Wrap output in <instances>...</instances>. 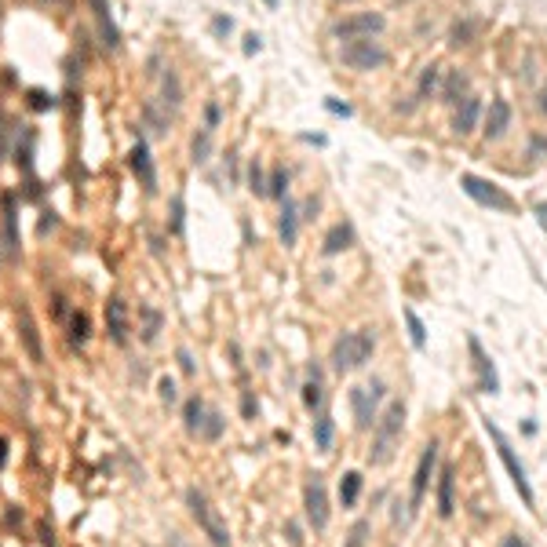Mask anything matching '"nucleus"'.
Returning <instances> with one entry per match:
<instances>
[{
	"label": "nucleus",
	"mask_w": 547,
	"mask_h": 547,
	"mask_svg": "<svg viewBox=\"0 0 547 547\" xmlns=\"http://www.w3.org/2000/svg\"><path fill=\"white\" fill-rule=\"evenodd\" d=\"M402 427H405V402L391 398L387 409L379 412L376 427H372V449H369V464L372 467H387L394 460L398 441H402Z\"/></svg>",
	"instance_id": "f257e3e1"
},
{
	"label": "nucleus",
	"mask_w": 547,
	"mask_h": 547,
	"mask_svg": "<svg viewBox=\"0 0 547 547\" xmlns=\"http://www.w3.org/2000/svg\"><path fill=\"white\" fill-rule=\"evenodd\" d=\"M372 350H376V336L369 329H354V332H343L332 343L329 362H332L336 372H354V369H362L372 358Z\"/></svg>",
	"instance_id": "f03ea898"
},
{
	"label": "nucleus",
	"mask_w": 547,
	"mask_h": 547,
	"mask_svg": "<svg viewBox=\"0 0 547 547\" xmlns=\"http://www.w3.org/2000/svg\"><path fill=\"white\" fill-rule=\"evenodd\" d=\"M186 507H190L194 522L201 526V533L208 536L212 547H230V529H227V522L219 518V511L212 507V500H208L201 489H186Z\"/></svg>",
	"instance_id": "7ed1b4c3"
},
{
	"label": "nucleus",
	"mask_w": 547,
	"mask_h": 547,
	"mask_svg": "<svg viewBox=\"0 0 547 547\" xmlns=\"http://www.w3.org/2000/svg\"><path fill=\"white\" fill-rule=\"evenodd\" d=\"M486 434L493 438V445H496V456L503 460V467H507V474H511V481H514V489H518V496H522V503L533 511V486H529V478H526V467H522V460L514 456V449H511V441H507V434L489 420L486 416Z\"/></svg>",
	"instance_id": "20e7f679"
},
{
	"label": "nucleus",
	"mask_w": 547,
	"mask_h": 547,
	"mask_svg": "<svg viewBox=\"0 0 547 547\" xmlns=\"http://www.w3.org/2000/svg\"><path fill=\"white\" fill-rule=\"evenodd\" d=\"M460 186H464V194H467L471 201L486 205V208H493V212H518V201H514L507 190H500L493 179H481V175L464 172V175H460Z\"/></svg>",
	"instance_id": "39448f33"
},
{
	"label": "nucleus",
	"mask_w": 547,
	"mask_h": 547,
	"mask_svg": "<svg viewBox=\"0 0 547 547\" xmlns=\"http://www.w3.org/2000/svg\"><path fill=\"white\" fill-rule=\"evenodd\" d=\"M339 55H343L347 66H350V70H358V73L379 70L383 62H387V51H383V44H379V41H372V37H354V41H343Z\"/></svg>",
	"instance_id": "423d86ee"
},
{
	"label": "nucleus",
	"mask_w": 547,
	"mask_h": 547,
	"mask_svg": "<svg viewBox=\"0 0 547 547\" xmlns=\"http://www.w3.org/2000/svg\"><path fill=\"white\" fill-rule=\"evenodd\" d=\"M350 409H354V424H358V431H369V427H376V420H379V402H383V383L379 379H372V383H365V387H350Z\"/></svg>",
	"instance_id": "0eeeda50"
},
{
	"label": "nucleus",
	"mask_w": 547,
	"mask_h": 547,
	"mask_svg": "<svg viewBox=\"0 0 547 547\" xmlns=\"http://www.w3.org/2000/svg\"><path fill=\"white\" fill-rule=\"evenodd\" d=\"M303 514L314 533H321L329 526V493H325V481H321V474H310L307 489H303Z\"/></svg>",
	"instance_id": "6e6552de"
},
{
	"label": "nucleus",
	"mask_w": 547,
	"mask_h": 547,
	"mask_svg": "<svg viewBox=\"0 0 547 547\" xmlns=\"http://www.w3.org/2000/svg\"><path fill=\"white\" fill-rule=\"evenodd\" d=\"M383 26H387V19L376 15V11H358V15H347L332 26V34L339 41H354V37H376L383 34Z\"/></svg>",
	"instance_id": "1a4fd4ad"
},
{
	"label": "nucleus",
	"mask_w": 547,
	"mask_h": 547,
	"mask_svg": "<svg viewBox=\"0 0 547 547\" xmlns=\"http://www.w3.org/2000/svg\"><path fill=\"white\" fill-rule=\"evenodd\" d=\"M438 441L431 438L427 449L420 453V464H416V474H412V496H409V511H420L424 496H427V486H431V474H434V464H438Z\"/></svg>",
	"instance_id": "9d476101"
},
{
	"label": "nucleus",
	"mask_w": 547,
	"mask_h": 547,
	"mask_svg": "<svg viewBox=\"0 0 547 547\" xmlns=\"http://www.w3.org/2000/svg\"><path fill=\"white\" fill-rule=\"evenodd\" d=\"M467 350L474 358V372H478V391L481 394H500V376H496V365L486 350H481L478 336H467Z\"/></svg>",
	"instance_id": "9b49d317"
},
{
	"label": "nucleus",
	"mask_w": 547,
	"mask_h": 547,
	"mask_svg": "<svg viewBox=\"0 0 547 547\" xmlns=\"http://www.w3.org/2000/svg\"><path fill=\"white\" fill-rule=\"evenodd\" d=\"M132 172L139 175V183H143V190H146V194H153V190H157V172H153V157H150V146H146L143 139L132 146Z\"/></svg>",
	"instance_id": "f8f14e48"
},
{
	"label": "nucleus",
	"mask_w": 547,
	"mask_h": 547,
	"mask_svg": "<svg viewBox=\"0 0 547 547\" xmlns=\"http://www.w3.org/2000/svg\"><path fill=\"white\" fill-rule=\"evenodd\" d=\"M453 511H456V474L445 464L438 474V514L441 518H453Z\"/></svg>",
	"instance_id": "ddd939ff"
},
{
	"label": "nucleus",
	"mask_w": 547,
	"mask_h": 547,
	"mask_svg": "<svg viewBox=\"0 0 547 547\" xmlns=\"http://www.w3.org/2000/svg\"><path fill=\"white\" fill-rule=\"evenodd\" d=\"M106 332H110V339L117 347L128 343V307H124V300H110L106 303Z\"/></svg>",
	"instance_id": "4468645a"
},
{
	"label": "nucleus",
	"mask_w": 547,
	"mask_h": 547,
	"mask_svg": "<svg viewBox=\"0 0 547 547\" xmlns=\"http://www.w3.org/2000/svg\"><path fill=\"white\" fill-rule=\"evenodd\" d=\"M300 219H303L300 208L285 198V201H281V219H277V234H281V245H285V248L296 245V237H300Z\"/></svg>",
	"instance_id": "2eb2a0df"
},
{
	"label": "nucleus",
	"mask_w": 547,
	"mask_h": 547,
	"mask_svg": "<svg viewBox=\"0 0 547 547\" xmlns=\"http://www.w3.org/2000/svg\"><path fill=\"white\" fill-rule=\"evenodd\" d=\"M511 124V103L507 99H493L489 113H486V139H500Z\"/></svg>",
	"instance_id": "dca6fc26"
},
{
	"label": "nucleus",
	"mask_w": 547,
	"mask_h": 547,
	"mask_svg": "<svg viewBox=\"0 0 547 547\" xmlns=\"http://www.w3.org/2000/svg\"><path fill=\"white\" fill-rule=\"evenodd\" d=\"M481 117V103L474 99V95H467V99L456 106V117H453V132L456 136H471L474 132V124Z\"/></svg>",
	"instance_id": "f3484780"
},
{
	"label": "nucleus",
	"mask_w": 547,
	"mask_h": 547,
	"mask_svg": "<svg viewBox=\"0 0 547 547\" xmlns=\"http://www.w3.org/2000/svg\"><path fill=\"white\" fill-rule=\"evenodd\" d=\"M205 416H208V405L194 394V398H186L183 402V427L190 438H201V427H205Z\"/></svg>",
	"instance_id": "a211bd4d"
},
{
	"label": "nucleus",
	"mask_w": 547,
	"mask_h": 547,
	"mask_svg": "<svg viewBox=\"0 0 547 547\" xmlns=\"http://www.w3.org/2000/svg\"><path fill=\"white\" fill-rule=\"evenodd\" d=\"M350 245H354V227H350V223H336V227H329L325 241H321V252H325V255H339Z\"/></svg>",
	"instance_id": "6ab92c4d"
},
{
	"label": "nucleus",
	"mask_w": 547,
	"mask_h": 547,
	"mask_svg": "<svg viewBox=\"0 0 547 547\" xmlns=\"http://www.w3.org/2000/svg\"><path fill=\"white\" fill-rule=\"evenodd\" d=\"M303 405L310 412H317L321 405H325V387H321V369L310 365L307 369V383H303Z\"/></svg>",
	"instance_id": "aec40b11"
},
{
	"label": "nucleus",
	"mask_w": 547,
	"mask_h": 547,
	"mask_svg": "<svg viewBox=\"0 0 547 547\" xmlns=\"http://www.w3.org/2000/svg\"><path fill=\"white\" fill-rule=\"evenodd\" d=\"M19 332H22V343L29 350V358L34 362H44V350H41V336H37V325H34V317H29V310L22 307L19 314Z\"/></svg>",
	"instance_id": "412c9836"
},
{
	"label": "nucleus",
	"mask_w": 547,
	"mask_h": 547,
	"mask_svg": "<svg viewBox=\"0 0 547 547\" xmlns=\"http://www.w3.org/2000/svg\"><path fill=\"white\" fill-rule=\"evenodd\" d=\"M91 8H95V22H99L103 44H106V48H117V44H121V34H117V26H113V19H110L106 0H91Z\"/></svg>",
	"instance_id": "4be33fe9"
},
{
	"label": "nucleus",
	"mask_w": 547,
	"mask_h": 547,
	"mask_svg": "<svg viewBox=\"0 0 547 547\" xmlns=\"http://www.w3.org/2000/svg\"><path fill=\"white\" fill-rule=\"evenodd\" d=\"M362 486H365L362 471H347L343 481H339V503L343 507H354V503H358V496H362Z\"/></svg>",
	"instance_id": "5701e85b"
},
{
	"label": "nucleus",
	"mask_w": 547,
	"mask_h": 547,
	"mask_svg": "<svg viewBox=\"0 0 547 547\" xmlns=\"http://www.w3.org/2000/svg\"><path fill=\"white\" fill-rule=\"evenodd\" d=\"M332 438H336V424H332L329 412H321L317 420H314V445L321 449V453H329V449H332Z\"/></svg>",
	"instance_id": "b1692460"
},
{
	"label": "nucleus",
	"mask_w": 547,
	"mask_h": 547,
	"mask_svg": "<svg viewBox=\"0 0 547 547\" xmlns=\"http://www.w3.org/2000/svg\"><path fill=\"white\" fill-rule=\"evenodd\" d=\"M478 29H481V22H478V19H464V22H456L453 29H449V44H453V48L471 44V41L478 37Z\"/></svg>",
	"instance_id": "393cba45"
},
{
	"label": "nucleus",
	"mask_w": 547,
	"mask_h": 547,
	"mask_svg": "<svg viewBox=\"0 0 547 547\" xmlns=\"http://www.w3.org/2000/svg\"><path fill=\"white\" fill-rule=\"evenodd\" d=\"M88 339H91V321H88V314H73L70 317V347L73 350H81V347H88Z\"/></svg>",
	"instance_id": "a878e982"
},
{
	"label": "nucleus",
	"mask_w": 547,
	"mask_h": 547,
	"mask_svg": "<svg viewBox=\"0 0 547 547\" xmlns=\"http://www.w3.org/2000/svg\"><path fill=\"white\" fill-rule=\"evenodd\" d=\"M467 99V73H453L449 77V84H445V91H441V103H449V106H460Z\"/></svg>",
	"instance_id": "bb28decb"
},
{
	"label": "nucleus",
	"mask_w": 547,
	"mask_h": 547,
	"mask_svg": "<svg viewBox=\"0 0 547 547\" xmlns=\"http://www.w3.org/2000/svg\"><path fill=\"white\" fill-rule=\"evenodd\" d=\"M4 234H8V255L19 252V234H15V198L4 194Z\"/></svg>",
	"instance_id": "cd10ccee"
},
{
	"label": "nucleus",
	"mask_w": 547,
	"mask_h": 547,
	"mask_svg": "<svg viewBox=\"0 0 547 547\" xmlns=\"http://www.w3.org/2000/svg\"><path fill=\"white\" fill-rule=\"evenodd\" d=\"M405 325H409V339H412V347H416V350H424V347H427V325L420 321V314H416V310H405Z\"/></svg>",
	"instance_id": "c85d7f7f"
},
{
	"label": "nucleus",
	"mask_w": 547,
	"mask_h": 547,
	"mask_svg": "<svg viewBox=\"0 0 547 547\" xmlns=\"http://www.w3.org/2000/svg\"><path fill=\"white\" fill-rule=\"evenodd\" d=\"M223 427H227V420H223L219 409H208L205 416V427H201V441H219L223 438Z\"/></svg>",
	"instance_id": "c756f323"
},
{
	"label": "nucleus",
	"mask_w": 547,
	"mask_h": 547,
	"mask_svg": "<svg viewBox=\"0 0 547 547\" xmlns=\"http://www.w3.org/2000/svg\"><path fill=\"white\" fill-rule=\"evenodd\" d=\"M438 77H441V66H424V73H420V88H416V99H427V95H434V88H438Z\"/></svg>",
	"instance_id": "7c9ffc66"
},
{
	"label": "nucleus",
	"mask_w": 547,
	"mask_h": 547,
	"mask_svg": "<svg viewBox=\"0 0 547 547\" xmlns=\"http://www.w3.org/2000/svg\"><path fill=\"white\" fill-rule=\"evenodd\" d=\"M369 533H372V522H369V518H358V522L350 526L343 547H365V543H369Z\"/></svg>",
	"instance_id": "2f4dec72"
},
{
	"label": "nucleus",
	"mask_w": 547,
	"mask_h": 547,
	"mask_svg": "<svg viewBox=\"0 0 547 547\" xmlns=\"http://www.w3.org/2000/svg\"><path fill=\"white\" fill-rule=\"evenodd\" d=\"M267 198H277V201L288 198V172L285 168H274V175L267 183Z\"/></svg>",
	"instance_id": "473e14b6"
},
{
	"label": "nucleus",
	"mask_w": 547,
	"mask_h": 547,
	"mask_svg": "<svg viewBox=\"0 0 547 547\" xmlns=\"http://www.w3.org/2000/svg\"><path fill=\"white\" fill-rule=\"evenodd\" d=\"M179 103H183V99H179V77L168 70V73H165V106L175 113V110H179Z\"/></svg>",
	"instance_id": "72a5a7b5"
},
{
	"label": "nucleus",
	"mask_w": 547,
	"mask_h": 547,
	"mask_svg": "<svg viewBox=\"0 0 547 547\" xmlns=\"http://www.w3.org/2000/svg\"><path fill=\"white\" fill-rule=\"evenodd\" d=\"M190 150H194V160H198V165H205V160H208V150H212V132H208V128H205L201 136H194V146H190Z\"/></svg>",
	"instance_id": "f704fd0d"
},
{
	"label": "nucleus",
	"mask_w": 547,
	"mask_h": 547,
	"mask_svg": "<svg viewBox=\"0 0 547 547\" xmlns=\"http://www.w3.org/2000/svg\"><path fill=\"white\" fill-rule=\"evenodd\" d=\"M143 317H146L143 339H146V343H153V339H157V332H160V314H157L153 307H143Z\"/></svg>",
	"instance_id": "c9c22d12"
},
{
	"label": "nucleus",
	"mask_w": 547,
	"mask_h": 547,
	"mask_svg": "<svg viewBox=\"0 0 547 547\" xmlns=\"http://www.w3.org/2000/svg\"><path fill=\"white\" fill-rule=\"evenodd\" d=\"M157 394H160V402H165V405H175V402H179L175 379H172V376H160V379H157Z\"/></svg>",
	"instance_id": "e433bc0d"
},
{
	"label": "nucleus",
	"mask_w": 547,
	"mask_h": 547,
	"mask_svg": "<svg viewBox=\"0 0 547 547\" xmlns=\"http://www.w3.org/2000/svg\"><path fill=\"white\" fill-rule=\"evenodd\" d=\"M248 186L255 190L260 198H267V179H263V168H260V160H252V168H248Z\"/></svg>",
	"instance_id": "4c0bfd02"
},
{
	"label": "nucleus",
	"mask_w": 547,
	"mask_h": 547,
	"mask_svg": "<svg viewBox=\"0 0 547 547\" xmlns=\"http://www.w3.org/2000/svg\"><path fill=\"white\" fill-rule=\"evenodd\" d=\"M183 219H186V208H183V198L175 194L172 198V234H183Z\"/></svg>",
	"instance_id": "58836bf2"
},
{
	"label": "nucleus",
	"mask_w": 547,
	"mask_h": 547,
	"mask_svg": "<svg viewBox=\"0 0 547 547\" xmlns=\"http://www.w3.org/2000/svg\"><path fill=\"white\" fill-rule=\"evenodd\" d=\"M175 358H179V369H183L186 376H194V372H198V365H194V358H190V350H186V347L175 350Z\"/></svg>",
	"instance_id": "ea45409f"
},
{
	"label": "nucleus",
	"mask_w": 547,
	"mask_h": 547,
	"mask_svg": "<svg viewBox=\"0 0 547 547\" xmlns=\"http://www.w3.org/2000/svg\"><path fill=\"white\" fill-rule=\"evenodd\" d=\"M230 29H234V19H227V15H215V19H212V34H215V37L230 34Z\"/></svg>",
	"instance_id": "a19ab883"
},
{
	"label": "nucleus",
	"mask_w": 547,
	"mask_h": 547,
	"mask_svg": "<svg viewBox=\"0 0 547 547\" xmlns=\"http://www.w3.org/2000/svg\"><path fill=\"white\" fill-rule=\"evenodd\" d=\"M29 106H34V110H51L55 99H48L44 91H29Z\"/></svg>",
	"instance_id": "79ce46f5"
},
{
	"label": "nucleus",
	"mask_w": 547,
	"mask_h": 547,
	"mask_svg": "<svg viewBox=\"0 0 547 547\" xmlns=\"http://www.w3.org/2000/svg\"><path fill=\"white\" fill-rule=\"evenodd\" d=\"M219 113H223V110H219V103H208V106H205V128H208V132L219 124Z\"/></svg>",
	"instance_id": "37998d69"
},
{
	"label": "nucleus",
	"mask_w": 547,
	"mask_h": 547,
	"mask_svg": "<svg viewBox=\"0 0 547 547\" xmlns=\"http://www.w3.org/2000/svg\"><path fill=\"white\" fill-rule=\"evenodd\" d=\"M325 110H329V113H336V117H350V113H354L347 103H336V99H325Z\"/></svg>",
	"instance_id": "c03bdc74"
},
{
	"label": "nucleus",
	"mask_w": 547,
	"mask_h": 547,
	"mask_svg": "<svg viewBox=\"0 0 547 547\" xmlns=\"http://www.w3.org/2000/svg\"><path fill=\"white\" fill-rule=\"evenodd\" d=\"M285 533H288V543H292V547H303V533H300V526H296V522H288V526H285Z\"/></svg>",
	"instance_id": "a18cd8bd"
},
{
	"label": "nucleus",
	"mask_w": 547,
	"mask_h": 547,
	"mask_svg": "<svg viewBox=\"0 0 547 547\" xmlns=\"http://www.w3.org/2000/svg\"><path fill=\"white\" fill-rule=\"evenodd\" d=\"M500 547H529V540L522 536V533H511V536H503V543Z\"/></svg>",
	"instance_id": "49530a36"
},
{
	"label": "nucleus",
	"mask_w": 547,
	"mask_h": 547,
	"mask_svg": "<svg viewBox=\"0 0 547 547\" xmlns=\"http://www.w3.org/2000/svg\"><path fill=\"white\" fill-rule=\"evenodd\" d=\"M260 48H263V41L255 37V34H248V37H245V55H255Z\"/></svg>",
	"instance_id": "de8ad7c7"
},
{
	"label": "nucleus",
	"mask_w": 547,
	"mask_h": 547,
	"mask_svg": "<svg viewBox=\"0 0 547 547\" xmlns=\"http://www.w3.org/2000/svg\"><path fill=\"white\" fill-rule=\"evenodd\" d=\"M8 464V438H0V467Z\"/></svg>",
	"instance_id": "09e8293b"
},
{
	"label": "nucleus",
	"mask_w": 547,
	"mask_h": 547,
	"mask_svg": "<svg viewBox=\"0 0 547 547\" xmlns=\"http://www.w3.org/2000/svg\"><path fill=\"white\" fill-rule=\"evenodd\" d=\"M536 219H540V227L547 230V205H540V208H536Z\"/></svg>",
	"instance_id": "8fccbe9b"
},
{
	"label": "nucleus",
	"mask_w": 547,
	"mask_h": 547,
	"mask_svg": "<svg viewBox=\"0 0 547 547\" xmlns=\"http://www.w3.org/2000/svg\"><path fill=\"white\" fill-rule=\"evenodd\" d=\"M168 547H186V540H183L179 533H172V536H168Z\"/></svg>",
	"instance_id": "3c124183"
},
{
	"label": "nucleus",
	"mask_w": 547,
	"mask_h": 547,
	"mask_svg": "<svg viewBox=\"0 0 547 547\" xmlns=\"http://www.w3.org/2000/svg\"><path fill=\"white\" fill-rule=\"evenodd\" d=\"M536 106H540V113H547V84H543V91H540V103H536Z\"/></svg>",
	"instance_id": "603ef678"
},
{
	"label": "nucleus",
	"mask_w": 547,
	"mask_h": 547,
	"mask_svg": "<svg viewBox=\"0 0 547 547\" xmlns=\"http://www.w3.org/2000/svg\"><path fill=\"white\" fill-rule=\"evenodd\" d=\"M0 157H4V117H0Z\"/></svg>",
	"instance_id": "864d4df0"
},
{
	"label": "nucleus",
	"mask_w": 547,
	"mask_h": 547,
	"mask_svg": "<svg viewBox=\"0 0 547 547\" xmlns=\"http://www.w3.org/2000/svg\"><path fill=\"white\" fill-rule=\"evenodd\" d=\"M267 4H270V8H274V4H277V0H267Z\"/></svg>",
	"instance_id": "5fc2aeb1"
}]
</instances>
